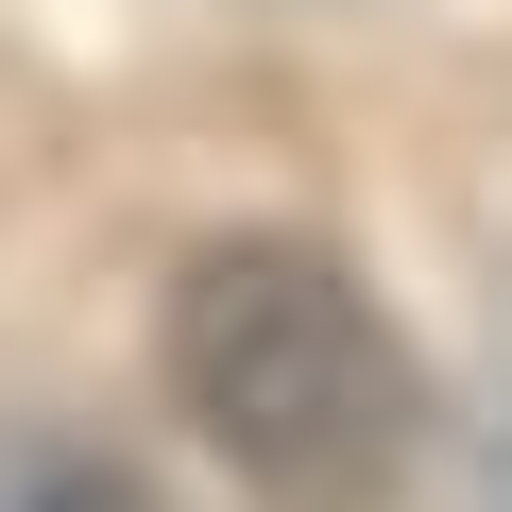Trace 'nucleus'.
Returning a JSON list of instances; mask_svg holds the SVG:
<instances>
[{"mask_svg": "<svg viewBox=\"0 0 512 512\" xmlns=\"http://www.w3.org/2000/svg\"><path fill=\"white\" fill-rule=\"evenodd\" d=\"M154 359L256 512H393L427 461V376L325 239H205L171 274Z\"/></svg>", "mask_w": 512, "mask_h": 512, "instance_id": "1", "label": "nucleus"}, {"mask_svg": "<svg viewBox=\"0 0 512 512\" xmlns=\"http://www.w3.org/2000/svg\"><path fill=\"white\" fill-rule=\"evenodd\" d=\"M0 512H137L103 461H69V444H0Z\"/></svg>", "mask_w": 512, "mask_h": 512, "instance_id": "2", "label": "nucleus"}]
</instances>
